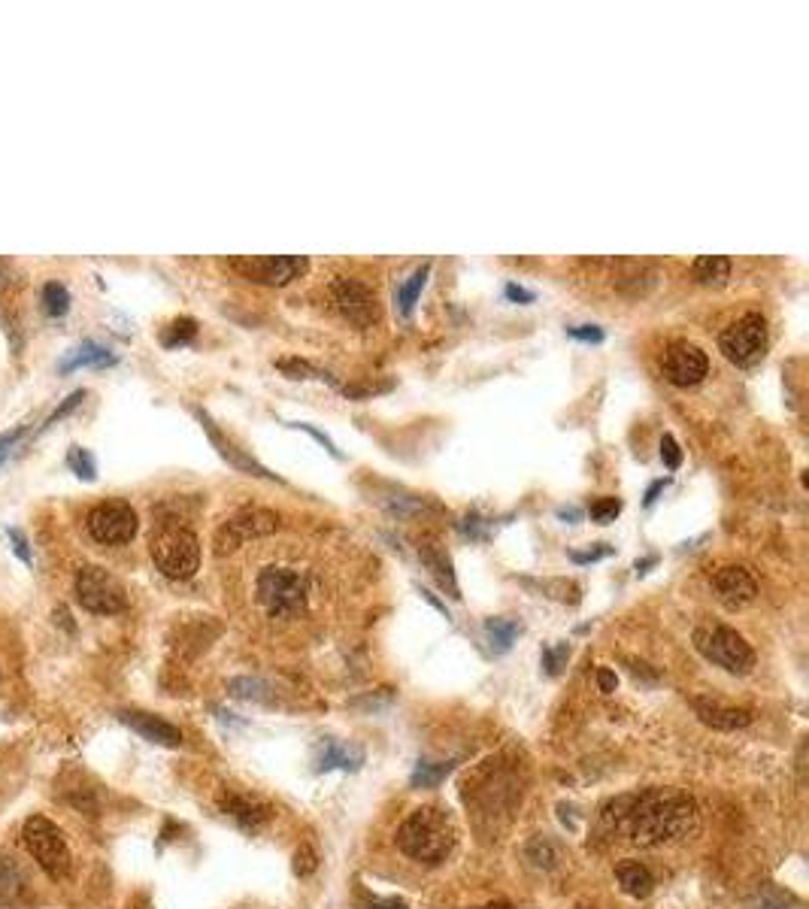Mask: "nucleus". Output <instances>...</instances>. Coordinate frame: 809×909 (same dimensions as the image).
Here are the masks:
<instances>
[{
  "label": "nucleus",
  "instance_id": "12",
  "mask_svg": "<svg viewBox=\"0 0 809 909\" xmlns=\"http://www.w3.org/2000/svg\"><path fill=\"white\" fill-rule=\"evenodd\" d=\"M661 370L667 376L670 385L676 388H688V385H697L706 373H710V361L706 355L694 346V343H670L664 358H661Z\"/></svg>",
  "mask_w": 809,
  "mask_h": 909
},
{
  "label": "nucleus",
  "instance_id": "11",
  "mask_svg": "<svg viewBox=\"0 0 809 909\" xmlns=\"http://www.w3.org/2000/svg\"><path fill=\"white\" fill-rule=\"evenodd\" d=\"M279 528V516L270 510H243L228 519L216 534V555H228L255 537H267Z\"/></svg>",
  "mask_w": 809,
  "mask_h": 909
},
{
  "label": "nucleus",
  "instance_id": "37",
  "mask_svg": "<svg viewBox=\"0 0 809 909\" xmlns=\"http://www.w3.org/2000/svg\"><path fill=\"white\" fill-rule=\"evenodd\" d=\"M567 334L582 343H603V328H597V325H576V328H567Z\"/></svg>",
  "mask_w": 809,
  "mask_h": 909
},
{
  "label": "nucleus",
  "instance_id": "49",
  "mask_svg": "<svg viewBox=\"0 0 809 909\" xmlns=\"http://www.w3.org/2000/svg\"><path fill=\"white\" fill-rule=\"evenodd\" d=\"M479 909H513L510 903H488V906H479Z\"/></svg>",
  "mask_w": 809,
  "mask_h": 909
},
{
  "label": "nucleus",
  "instance_id": "24",
  "mask_svg": "<svg viewBox=\"0 0 809 909\" xmlns=\"http://www.w3.org/2000/svg\"><path fill=\"white\" fill-rule=\"evenodd\" d=\"M22 885H25V876H22L19 864L7 855H0V906L19 900Z\"/></svg>",
  "mask_w": 809,
  "mask_h": 909
},
{
  "label": "nucleus",
  "instance_id": "34",
  "mask_svg": "<svg viewBox=\"0 0 809 909\" xmlns=\"http://www.w3.org/2000/svg\"><path fill=\"white\" fill-rule=\"evenodd\" d=\"M316 867H319L316 852H313L310 846H300L297 855H294V873H297V876H313Z\"/></svg>",
  "mask_w": 809,
  "mask_h": 909
},
{
  "label": "nucleus",
  "instance_id": "36",
  "mask_svg": "<svg viewBox=\"0 0 809 909\" xmlns=\"http://www.w3.org/2000/svg\"><path fill=\"white\" fill-rule=\"evenodd\" d=\"M606 555H613V549L606 546V543H597V549H588V552H570V561H573V564H594V561H600V558H606Z\"/></svg>",
  "mask_w": 809,
  "mask_h": 909
},
{
  "label": "nucleus",
  "instance_id": "7",
  "mask_svg": "<svg viewBox=\"0 0 809 909\" xmlns=\"http://www.w3.org/2000/svg\"><path fill=\"white\" fill-rule=\"evenodd\" d=\"M76 597L85 606L88 613L97 616H116L128 606L125 588L119 585V579L113 573H107L104 567H82L76 576Z\"/></svg>",
  "mask_w": 809,
  "mask_h": 909
},
{
  "label": "nucleus",
  "instance_id": "46",
  "mask_svg": "<svg viewBox=\"0 0 809 909\" xmlns=\"http://www.w3.org/2000/svg\"><path fill=\"white\" fill-rule=\"evenodd\" d=\"M367 909H407V903H400V900H382V903H370Z\"/></svg>",
  "mask_w": 809,
  "mask_h": 909
},
{
  "label": "nucleus",
  "instance_id": "35",
  "mask_svg": "<svg viewBox=\"0 0 809 909\" xmlns=\"http://www.w3.org/2000/svg\"><path fill=\"white\" fill-rule=\"evenodd\" d=\"M661 458H664L667 470H679V464H682V449H679V443L673 440V434H664V440H661Z\"/></svg>",
  "mask_w": 809,
  "mask_h": 909
},
{
  "label": "nucleus",
  "instance_id": "3",
  "mask_svg": "<svg viewBox=\"0 0 809 909\" xmlns=\"http://www.w3.org/2000/svg\"><path fill=\"white\" fill-rule=\"evenodd\" d=\"M255 597L270 619H297L303 610H307L310 576L288 564L261 567L255 576Z\"/></svg>",
  "mask_w": 809,
  "mask_h": 909
},
{
  "label": "nucleus",
  "instance_id": "17",
  "mask_svg": "<svg viewBox=\"0 0 809 909\" xmlns=\"http://www.w3.org/2000/svg\"><path fill=\"white\" fill-rule=\"evenodd\" d=\"M197 419H200V422H204V428H207V434H210V440H213V443H216V446H219V452H222V458H228V461H231V464H234V467H240V470H246V473H252V476H264V479H276V476H273V473H270V470H267V467H261V464H258V461H255V458H249V455H243V452H240V449H237V446H234V443H228V440H225V437H222V434H219V431H216V425H213V422H210V419H207V416H204V413H200V410H197Z\"/></svg>",
  "mask_w": 809,
  "mask_h": 909
},
{
  "label": "nucleus",
  "instance_id": "41",
  "mask_svg": "<svg viewBox=\"0 0 809 909\" xmlns=\"http://www.w3.org/2000/svg\"><path fill=\"white\" fill-rule=\"evenodd\" d=\"M279 370L291 373V379H307V373H313V367L303 361H279Z\"/></svg>",
  "mask_w": 809,
  "mask_h": 909
},
{
  "label": "nucleus",
  "instance_id": "10",
  "mask_svg": "<svg viewBox=\"0 0 809 909\" xmlns=\"http://www.w3.org/2000/svg\"><path fill=\"white\" fill-rule=\"evenodd\" d=\"M237 273H243L252 282L264 285H288L291 279H300L307 273L310 261L303 255H264V258H231L228 261Z\"/></svg>",
  "mask_w": 809,
  "mask_h": 909
},
{
  "label": "nucleus",
  "instance_id": "21",
  "mask_svg": "<svg viewBox=\"0 0 809 909\" xmlns=\"http://www.w3.org/2000/svg\"><path fill=\"white\" fill-rule=\"evenodd\" d=\"M616 879H619L622 891L631 894V897H637V900H640V897H649L652 888H655L652 873H649L640 861H622V864L616 867Z\"/></svg>",
  "mask_w": 809,
  "mask_h": 909
},
{
  "label": "nucleus",
  "instance_id": "5",
  "mask_svg": "<svg viewBox=\"0 0 809 909\" xmlns=\"http://www.w3.org/2000/svg\"><path fill=\"white\" fill-rule=\"evenodd\" d=\"M694 649L706 658L719 664L722 670L728 673H737V676H746L752 667H755V652L752 646L734 631V628H725V625H716V628H697L694 631Z\"/></svg>",
  "mask_w": 809,
  "mask_h": 909
},
{
  "label": "nucleus",
  "instance_id": "25",
  "mask_svg": "<svg viewBox=\"0 0 809 909\" xmlns=\"http://www.w3.org/2000/svg\"><path fill=\"white\" fill-rule=\"evenodd\" d=\"M428 273H431V264H422L407 282H403V285L397 288V303H400V313H403V316H410V313H413L416 300H419V294H422V288H425V282H428Z\"/></svg>",
  "mask_w": 809,
  "mask_h": 909
},
{
  "label": "nucleus",
  "instance_id": "43",
  "mask_svg": "<svg viewBox=\"0 0 809 909\" xmlns=\"http://www.w3.org/2000/svg\"><path fill=\"white\" fill-rule=\"evenodd\" d=\"M10 540L16 543V555L25 561V564H31V549H28V540L22 537V531H16V528H10Z\"/></svg>",
  "mask_w": 809,
  "mask_h": 909
},
{
  "label": "nucleus",
  "instance_id": "14",
  "mask_svg": "<svg viewBox=\"0 0 809 909\" xmlns=\"http://www.w3.org/2000/svg\"><path fill=\"white\" fill-rule=\"evenodd\" d=\"M713 588H716V597L731 606V610H740V606L752 603L755 594H758V585L752 579L749 570L743 567H722L713 573Z\"/></svg>",
  "mask_w": 809,
  "mask_h": 909
},
{
  "label": "nucleus",
  "instance_id": "45",
  "mask_svg": "<svg viewBox=\"0 0 809 909\" xmlns=\"http://www.w3.org/2000/svg\"><path fill=\"white\" fill-rule=\"evenodd\" d=\"M667 485H670V479H655V482H652V485L646 488V497H643V507H652V503L658 500V494H661V491H664Z\"/></svg>",
  "mask_w": 809,
  "mask_h": 909
},
{
  "label": "nucleus",
  "instance_id": "2",
  "mask_svg": "<svg viewBox=\"0 0 809 909\" xmlns=\"http://www.w3.org/2000/svg\"><path fill=\"white\" fill-rule=\"evenodd\" d=\"M458 843L455 822L440 806H422L407 822L397 828V849L419 861V864H440L452 855Z\"/></svg>",
  "mask_w": 809,
  "mask_h": 909
},
{
  "label": "nucleus",
  "instance_id": "23",
  "mask_svg": "<svg viewBox=\"0 0 809 909\" xmlns=\"http://www.w3.org/2000/svg\"><path fill=\"white\" fill-rule=\"evenodd\" d=\"M519 634H522V625L513 622V619H488L485 622V637H488L494 652H507L516 643Z\"/></svg>",
  "mask_w": 809,
  "mask_h": 909
},
{
  "label": "nucleus",
  "instance_id": "28",
  "mask_svg": "<svg viewBox=\"0 0 809 909\" xmlns=\"http://www.w3.org/2000/svg\"><path fill=\"white\" fill-rule=\"evenodd\" d=\"M43 307L49 316H64L70 310V291L61 282H46L43 285Z\"/></svg>",
  "mask_w": 809,
  "mask_h": 909
},
{
  "label": "nucleus",
  "instance_id": "4",
  "mask_svg": "<svg viewBox=\"0 0 809 909\" xmlns=\"http://www.w3.org/2000/svg\"><path fill=\"white\" fill-rule=\"evenodd\" d=\"M152 558L158 570L170 579H188L200 567V543L197 534L182 525H164L152 537Z\"/></svg>",
  "mask_w": 809,
  "mask_h": 909
},
{
  "label": "nucleus",
  "instance_id": "9",
  "mask_svg": "<svg viewBox=\"0 0 809 909\" xmlns=\"http://www.w3.org/2000/svg\"><path fill=\"white\" fill-rule=\"evenodd\" d=\"M85 528L97 543L122 546V543H131L137 534V513L125 500H107V503H97V507L88 513Z\"/></svg>",
  "mask_w": 809,
  "mask_h": 909
},
{
  "label": "nucleus",
  "instance_id": "42",
  "mask_svg": "<svg viewBox=\"0 0 809 909\" xmlns=\"http://www.w3.org/2000/svg\"><path fill=\"white\" fill-rule=\"evenodd\" d=\"M597 685H600V691L603 694H613L616 691V685H619V679H616V673L613 670H597Z\"/></svg>",
  "mask_w": 809,
  "mask_h": 909
},
{
  "label": "nucleus",
  "instance_id": "33",
  "mask_svg": "<svg viewBox=\"0 0 809 909\" xmlns=\"http://www.w3.org/2000/svg\"><path fill=\"white\" fill-rule=\"evenodd\" d=\"M231 694L234 697H243V700H261L264 697V685L258 682V679H231Z\"/></svg>",
  "mask_w": 809,
  "mask_h": 909
},
{
  "label": "nucleus",
  "instance_id": "47",
  "mask_svg": "<svg viewBox=\"0 0 809 909\" xmlns=\"http://www.w3.org/2000/svg\"><path fill=\"white\" fill-rule=\"evenodd\" d=\"M558 516H561V519H570V522H579L582 513H579L576 507H558Z\"/></svg>",
  "mask_w": 809,
  "mask_h": 909
},
{
  "label": "nucleus",
  "instance_id": "31",
  "mask_svg": "<svg viewBox=\"0 0 809 909\" xmlns=\"http://www.w3.org/2000/svg\"><path fill=\"white\" fill-rule=\"evenodd\" d=\"M67 464L73 467V473H76L79 479H94V473H97L91 452H88V449H82V446H73V449L67 452Z\"/></svg>",
  "mask_w": 809,
  "mask_h": 909
},
{
  "label": "nucleus",
  "instance_id": "39",
  "mask_svg": "<svg viewBox=\"0 0 809 909\" xmlns=\"http://www.w3.org/2000/svg\"><path fill=\"white\" fill-rule=\"evenodd\" d=\"M291 428H297V431H307V434H310V437H313L316 443H322V446H325V449H328V452H331L334 458H340V449L334 446V440H331L328 434H322L319 428H313V425H303V422H294Z\"/></svg>",
  "mask_w": 809,
  "mask_h": 909
},
{
  "label": "nucleus",
  "instance_id": "8",
  "mask_svg": "<svg viewBox=\"0 0 809 909\" xmlns=\"http://www.w3.org/2000/svg\"><path fill=\"white\" fill-rule=\"evenodd\" d=\"M719 346L725 352L728 361L740 364V367H752L764 358L767 349V322L758 313H746L743 319H737L731 328L722 331Z\"/></svg>",
  "mask_w": 809,
  "mask_h": 909
},
{
  "label": "nucleus",
  "instance_id": "15",
  "mask_svg": "<svg viewBox=\"0 0 809 909\" xmlns=\"http://www.w3.org/2000/svg\"><path fill=\"white\" fill-rule=\"evenodd\" d=\"M119 722L128 725L134 734H140L143 740L155 743V746H167V749H176L182 746V731L170 722H164L161 716H152V713H137V710H125L119 713Z\"/></svg>",
  "mask_w": 809,
  "mask_h": 909
},
{
  "label": "nucleus",
  "instance_id": "18",
  "mask_svg": "<svg viewBox=\"0 0 809 909\" xmlns=\"http://www.w3.org/2000/svg\"><path fill=\"white\" fill-rule=\"evenodd\" d=\"M110 364H116V355H113L107 346L85 340L82 346H76L73 352H67V355L61 358L58 370H61V373H70V370H79V367H110Z\"/></svg>",
  "mask_w": 809,
  "mask_h": 909
},
{
  "label": "nucleus",
  "instance_id": "6",
  "mask_svg": "<svg viewBox=\"0 0 809 909\" xmlns=\"http://www.w3.org/2000/svg\"><path fill=\"white\" fill-rule=\"evenodd\" d=\"M22 840L28 846V852L34 855V861L55 879H64L70 873V849L64 843V834L55 822H49L46 816H34L25 822Z\"/></svg>",
  "mask_w": 809,
  "mask_h": 909
},
{
  "label": "nucleus",
  "instance_id": "26",
  "mask_svg": "<svg viewBox=\"0 0 809 909\" xmlns=\"http://www.w3.org/2000/svg\"><path fill=\"white\" fill-rule=\"evenodd\" d=\"M422 561L431 567V573L440 579V585H443V588H449V594H452V597H458V585H455V573H452L449 558H446L440 549H434V546H422Z\"/></svg>",
  "mask_w": 809,
  "mask_h": 909
},
{
  "label": "nucleus",
  "instance_id": "48",
  "mask_svg": "<svg viewBox=\"0 0 809 909\" xmlns=\"http://www.w3.org/2000/svg\"><path fill=\"white\" fill-rule=\"evenodd\" d=\"M655 561H658V558H655V555H649V558H643V561H637V573H640V576H643V573H646V570H649V567H652V564H655Z\"/></svg>",
  "mask_w": 809,
  "mask_h": 909
},
{
  "label": "nucleus",
  "instance_id": "16",
  "mask_svg": "<svg viewBox=\"0 0 809 909\" xmlns=\"http://www.w3.org/2000/svg\"><path fill=\"white\" fill-rule=\"evenodd\" d=\"M694 713L703 725H710L716 731H740L746 725H752V713L749 710H737V706H722L719 700H706V697H691Z\"/></svg>",
  "mask_w": 809,
  "mask_h": 909
},
{
  "label": "nucleus",
  "instance_id": "29",
  "mask_svg": "<svg viewBox=\"0 0 809 909\" xmlns=\"http://www.w3.org/2000/svg\"><path fill=\"white\" fill-rule=\"evenodd\" d=\"M197 337V322L194 319H176L167 325V331L161 334L164 346H185Z\"/></svg>",
  "mask_w": 809,
  "mask_h": 909
},
{
  "label": "nucleus",
  "instance_id": "32",
  "mask_svg": "<svg viewBox=\"0 0 809 909\" xmlns=\"http://www.w3.org/2000/svg\"><path fill=\"white\" fill-rule=\"evenodd\" d=\"M528 858L537 864V867H555L558 861V849L546 840V837H537L531 846H528Z\"/></svg>",
  "mask_w": 809,
  "mask_h": 909
},
{
  "label": "nucleus",
  "instance_id": "13",
  "mask_svg": "<svg viewBox=\"0 0 809 909\" xmlns=\"http://www.w3.org/2000/svg\"><path fill=\"white\" fill-rule=\"evenodd\" d=\"M334 303L340 307V313L358 328H367L379 319L376 294L358 279H337L334 282Z\"/></svg>",
  "mask_w": 809,
  "mask_h": 909
},
{
  "label": "nucleus",
  "instance_id": "30",
  "mask_svg": "<svg viewBox=\"0 0 809 909\" xmlns=\"http://www.w3.org/2000/svg\"><path fill=\"white\" fill-rule=\"evenodd\" d=\"M588 513H591V519H594L597 525H610V522H616V516L622 513V500H619V497H600V500L591 503Z\"/></svg>",
  "mask_w": 809,
  "mask_h": 909
},
{
  "label": "nucleus",
  "instance_id": "19",
  "mask_svg": "<svg viewBox=\"0 0 809 909\" xmlns=\"http://www.w3.org/2000/svg\"><path fill=\"white\" fill-rule=\"evenodd\" d=\"M222 810H225L231 819H237L246 831H255V828H261V825L270 819V810H267L264 803H255V800L237 797V794H228V797L222 800Z\"/></svg>",
  "mask_w": 809,
  "mask_h": 909
},
{
  "label": "nucleus",
  "instance_id": "27",
  "mask_svg": "<svg viewBox=\"0 0 809 909\" xmlns=\"http://www.w3.org/2000/svg\"><path fill=\"white\" fill-rule=\"evenodd\" d=\"M452 767H455L452 761H419L410 782H413V788H437L452 773Z\"/></svg>",
  "mask_w": 809,
  "mask_h": 909
},
{
  "label": "nucleus",
  "instance_id": "22",
  "mask_svg": "<svg viewBox=\"0 0 809 909\" xmlns=\"http://www.w3.org/2000/svg\"><path fill=\"white\" fill-rule=\"evenodd\" d=\"M694 279L697 282H706V285H722L728 276H731V258L725 255H700L691 267Z\"/></svg>",
  "mask_w": 809,
  "mask_h": 909
},
{
  "label": "nucleus",
  "instance_id": "20",
  "mask_svg": "<svg viewBox=\"0 0 809 909\" xmlns=\"http://www.w3.org/2000/svg\"><path fill=\"white\" fill-rule=\"evenodd\" d=\"M364 761V755L352 746H343V743H334V740H325L319 743V758H316V770H334V767H343V770H358Z\"/></svg>",
  "mask_w": 809,
  "mask_h": 909
},
{
  "label": "nucleus",
  "instance_id": "1",
  "mask_svg": "<svg viewBox=\"0 0 809 909\" xmlns=\"http://www.w3.org/2000/svg\"><path fill=\"white\" fill-rule=\"evenodd\" d=\"M616 831L637 846H661L688 837L697 828V806L679 791H646L640 797L619 800Z\"/></svg>",
  "mask_w": 809,
  "mask_h": 909
},
{
  "label": "nucleus",
  "instance_id": "40",
  "mask_svg": "<svg viewBox=\"0 0 809 909\" xmlns=\"http://www.w3.org/2000/svg\"><path fill=\"white\" fill-rule=\"evenodd\" d=\"M567 655H570V649H567V646H558V649H546V652H543L546 670H549V673L555 676V673L561 670V661H564Z\"/></svg>",
  "mask_w": 809,
  "mask_h": 909
},
{
  "label": "nucleus",
  "instance_id": "44",
  "mask_svg": "<svg viewBox=\"0 0 809 909\" xmlns=\"http://www.w3.org/2000/svg\"><path fill=\"white\" fill-rule=\"evenodd\" d=\"M507 297H510V300H519V303H531V300H534V291H528V288L519 285V282H510V285H507Z\"/></svg>",
  "mask_w": 809,
  "mask_h": 909
},
{
  "label": "nucleus",
  "instance_id": "38",
  "mask_svg": "<svg viewBox=\"0 0 809 909\" xmlns=\"http://www.w3.org/2000/svg\"><path fill=\"white\" fill-rule=\"evenodd\" d=\"M82 397H85V388H76V391H73L70 397H64V403H61V407H58V410H55V413H52V416L46 419V425H52V422H58L61 416H67L70 410H76V407H79V403H82Z\"/></svg>",
  "mask_w": 809,
  "mask_h": 909
}]
</instances>
